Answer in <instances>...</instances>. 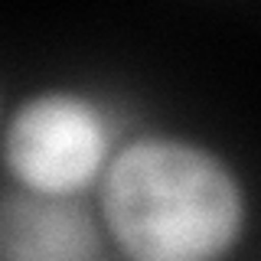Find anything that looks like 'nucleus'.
I'll use <instances>...</instances> for the list:
<instances>
[{
	"label": "nucleus",
	"mask_w": 261,
	"mask_h": 261,
	"mask_svg": "<svg viewBox=\"0 0 261 261\" xmlns=\"http://www.w3.org/2000/svg\"><path fill=\"white\" fill-rule=\"evenodd\" d=\"M98 212L130 261H222L242 242L248 199L239 173L206 144L141 134L114 150Z\"/></svg>",
	"instance_id": "obj_1"
},
{
	"label": "nucleus",
	"mask_w": 261,
	"mask_h": 261,
	"mask_svg": "<svg viewBox=\"0 0 261 261\" xmlns=\"http://www.w3.org/2000/svg\"><path fill=\"white\" fill-rule=\"evenodd\" d=\"M111 144V121L98 101L69 88H46L10 111L4 163L20 190L72 199L101 183L114 157Z\"/></svg>",
	"instance_id": "obj_2"
},
{
	"label": "nucleus",
	"mask_w": 261,
	"mask_h": 261,
	"mask_svg": "<svg viewBox=\"0 0 261 261\" xmlns=\"http://www.w3.org/2000/svg\"><path fill=\"white\" fill-rule=\"evenodd\" d=\"M0 261H101V228L79 199L7 190L0 206Z\"/></svg>",
	"instance_id": "obj_3"
}]
</instances>
